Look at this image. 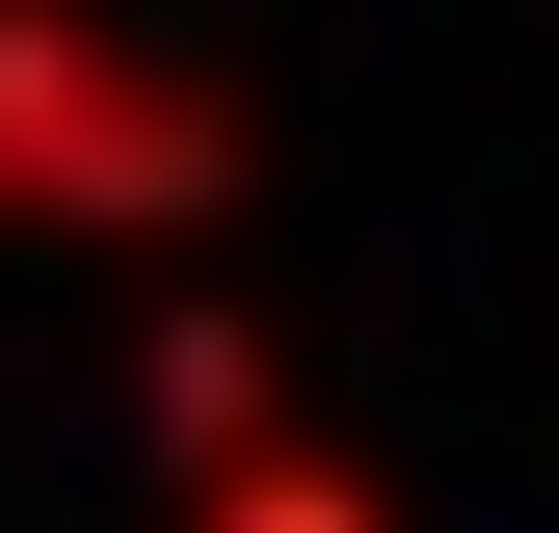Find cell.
I'll return each instance as SVG.
<instances>
[{
	"mask_svg": "<svg viewBox=\"0 0 559 533\" xmlns=\"http://www.w3.org/2000/svg\"><path fill=\"white\" fill-rule=\"evenodd\" d=\"M187 533H400V507H373V453H346L320 400H294V427H240V453H187Z\"/></svg>",
	"mask_w": 559,
	"mask_h": 533,
	"instance_id": "cell-2",
	"label": "cell"
},
{
	"mask_svg": "<svg viewBox=\"0 0 559 533\" xmlns=\"http://www.w3.org/2000/svg\"><path fill=\"white\" fill-rule=\"evenodd\" d=\"M214 214H240V107L81 0H0V240H214Z\"/></svg>",
	"mask_w": 559,
	"mask_h": 533,
	"instance_id": "cell-1",
	"label": "cell"
},
{
	"mask_svg": "<svg viewBox=\"0 0 559 533\" xmlns=\"http://www.w3.org/2000/svg\"><path fill=\"white\" fill-rule=\"evenodd\" d=\"M240 427H294V374H266L240 320H160V481H187V453H240Z\"/></svg>",
	"mask_w": 559,
	"mask_h": 533,
	"instance_id": "cell-3",
	"label": "cell"
}]
</instances>
